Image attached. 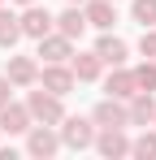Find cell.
Returning <instances> with one entry per match:
<instances>
[{
	"instance_id": "cell-8",
	"label": "cell",
	"mask_w": 156,
	"mask_h": 160,
	"mask_svg": "<svg viewBox=\"0 0 156 160\" xmlns=\"http://www.w3.org/2000/svg\"><path fill=\"white\" fill-rule=\"evenodd\" d=\"M30 126H35V117H30L26 100H22V104H18V100H9V104L0 108V134H9V138H18V134H22V138H26Z\"/></svg>"
},
{
	"instance_id": "cell-13",
	"label": "cell",
	"mask_w": 156,
	"mask_h": 160,
	"mask_svg": "<svg viewBox=\"0 0 156 160\" xmlns=\"http://www.w3.org/2000/svg\"><path fill=\"white\" fill-rule=\"evenodd\" d=\"M91 121H96V126H126V130H130V112H126V100H113V95H104L100 104L91 108Z\"/></svg>"
},
{
	"instance_id": "cell-23",
	"label": "cell",
	"mask_w": 156,
	"mask_h": 160,
	"mask_svg": "<svg viewBox=\"0 0 156 160\" xmlns=\"http://www.w3.org/2000/svg\"><path fill=\"white\" fill-rule=\"evenodd\" d=\"M9 4H18V9H26V4H35V0H9Z\"/></svg>"
},
{
	"instance_id": "cell-26",
	"label": "cell",
	"mask_w": 156,
	"mask_h": 160,
	"mask_svg": "<svg viewBox=\"0 0 156 160\" xmlns=\"http://www.w3.org/2000/svg\"><path fill=\"white\" fill-rule=\"evenodd\" d=\"M152 126H156V121H152Z\"/></svg>"
},
{
	"instance_id": "cell-3",
	"label": "cell",
	"mask_w": 156,
	"mask_h": 160,
	"mask_svg": "<svg viewBox=\"0 0 156 160\" xmlns=\"http://www.w3.org/2000/svg\"><path fill=\"white\" fill-rule=\"evenodd\" d=\"M56 152H65L61 130H56V126H44V121H35V126L26 130V156H35V160H52Z\"/></svg>"
},
{
	"instance_id": "cell-25",
	"label": "cell",
	"mask_w": 156,
	"mask_h": 160,
	"mask_svg": "<svg viewBox=\"0 0 156 160\" xmlns=\"http://www.w3.org/2000/svg\"><path fill=\"white\" fill-rule=\"evenodd\" d=\"M0 4H9V0H0Z\"/></svg>"
},
{
	"instance_id": "cell-20",
	"label": "cell",
	"mask_w": 156,
	"mask_h": 160,
	"mask_svg": "<svg viewBox=\"0 0 156 160\" xmlns=\"http://www.w3.org/2000/svg\"><path fill=\"white\" fill-rule=\"evenodd\" d=\"M134 87H139V91H156V61L143 56V61L134 65Z\"/></svg>"
},
{
	"instance_id": "cell-15",
	"label": "cell",
	"mask_w": 156,
	"mask_h": 160,
	"mask_svg": "<svg viewBox=\"0 0 156 160\" xmlns=\"http://www.w3.org/2000/svg\"><path fill=\"white\" fill-rule=\"evenodd\" d=\"M82 13H87V26L91 30H113L117 26V0H87Z\"/></svg>"
},
{
	"instance_id": "cell-10",
	"label": "cell",
	"mask_w": 156,
	"mask_h": 160,
	"mask_svg": "<svg viewBox=\"0 0 156 160\" xmlns=\"http://www.w3.org/2000/svg\"><path fill=\"white\" fill-rule=\"evenodd\" d=\"M100 82H104V95H113V100H130V95L139 91V87H134V69H130V65H113Z\"/></svg>"
},
{
	"instance_id": "cell-2",
	"label": "cell",
	"mask_w": 156,
	"mask_h": 160,
	"mask_svg": "<svg viewBox=\"0 0 156 160\" xmlns=\"http://www.w3.org/2000/svg\"><path fill=\"white\" fill-rule=\"evenodd\" d=\"M56 130H61L65 152H91V147H96V130H100V126H96L91 117H70V112H65V121H61Z\"/></svg>"
},
{
	"instance_id": "cell-1",
	"label": "cell",
	"mask_w": 156,
	"mask_h": 160,
	"mask_svg": "<svg viewBox=\"0 0 156 160\" xmlns=\"http://www.w3.org/2000/svg\"><path fill=\"white\" fill-rule=\"evenodd\" d=\"M26 108H30V117L44 121V126H61V121H65V95H52L39 82L26 87Z\"/></svg>"
},
{
	"instance_id": "cell-24",
	"label": "cell",
	"mask_w": 156,
	"mask_h": 160,
	"mask_svg": "<svg viewBox=\"0 0 156 160\" xmlns=\"http://www.w3.org/2000/svg\"><path fill=\"white\" fill-rule=\"evenodd\" d=\"M65 4H87V0H65Z\"/></svg>"
},
{
	"instance_id": "cell-5",
	"label": "cell",
	"mask_w": 156,
	"mask_h": 160,
	"mask_svg": "<svg viewBox=\"0 0 156 160\" xmlns=\"http://www.w3.org/2000/svg\"><path fill=\"white\" fill-rule=\"evenodd\" d=\"M39 87L52 91V95H70L78 87L74 69H70V61H52V65H39Z\"/></svg>"
},
{
	"instance_id": "cell-21",
	"label": "cell",
	"mask_w": 156,
	"mask_h": 160,
	"mask_svg": "<svg viewBox=\"0 0 156 160\" xmlns=\"http://www.w3.org/2000/svg\"><path fill=\"white\" fill-rule=\"evenodd\" d=\"M139 56L156 61V26H143V35H139Z\"/></svg>"
},
{
	"instance_id": "cell-7",
	"label": "cell",
	"mask_w": 156,
	"mask_h": 160,
	"mask_svg": "<svg viewBox=\"0 0 156 160\" xmlns=\"http://www.w3.org/2000/svg\"><path fill=\"white\" fill-rule=\"evenodd\" d=\"M4 78L13 82L18 91L35 87V82H39V56H13V52H9V61H4Z\"/></svg>"
},
{
	"instance_id": "cell-14",
	"label": "cell",
	"mask_w": 156,
	"mask_h": 160,
	"mask_svg": "<svg viewBox=\"0 0 156 160\" xmlns=\"http://www.w3.org/2000/svg\"><path fill=\"white\" fill-rule=\"evenodd\" d=\"M70 69H74V78H78V82H100L108 65H104L100 52L91 48V52H74V56H70Z\"/></svg>"
},
{
	"instance_id": "cell-6",
	"label": "cell",
	"mask_w": 156,
	"mask_h": 160,
	"mask_svg": "<svg viewBox=\"0 0 156 160\" xmlns=\"http://www.w3.org/2000/svg\"><path fill=\"white\" fill-rule=\"evenodd\" d=\"M18 18H22V39H44L48 30H56V13H48L39 0H35V4H26Z\"/></svg>"
},
{
	"instance_id": "cell-22",
	"label": "cell",
	"mask_w": 156,
	"mask_h": 160,
	"mask_svg": "<svg viewBox=\"0 0 156 160\" xmlns=\"http://www.w3.org/2000/svg\"><path fill=\"white\" fill-rule=\"evenodd\" d=\"M13 91H18V87H13V82L4 78V74H0V108L9 104V100H13Z\"/></svg>"
},
{
	"instance_id": "cell-18",
	"label": "cell",
	"mask_w": 156,
	"mask_h": 160,
	"mask_svg": "<svg viewBox=\"0 0 156 160\" xmlns=\"http://www.w3.org/2000/svg\"><path fill=\"white\" fill-rule=\"evenodd\" d=\"M130 156H139V160H156V126H143V130L130 138Z\"/></svg>"
},
{
	"instance_id": "cell-17",
	"label": "cell",
	"mask_w": 156,
	"mask_h": 160,
	"mask_svg": "<svg viewBox=\"0 0 156 160\" xmlns=\"http://www.w3.org/2000/svg\"><path fill=\"white\" fill-rule=\"evenodd\" d=\"M18 39H22V18H18L9 4H0V48H4V52H13V48H18Z\"/></svg>"
},
{
	"instance_id": "cell-11",
	"label": "cell",
	"mask_w": 156,
	"mask_h": 160,
	"mask_svg": "<svg viewBox=\"0 0 156 160\" xmlns=\"http://www.w3.org/2000/svg\"><path fill=\"white\" fill-rule=\"evenodd\" d=\"M96 52H100V61L113 69V65H126V61H130V43L122 39V35H113V30H100V39H96Z\"/></svg>"
},
{
	"instance_id": "cell-9",
	"label": "cell",
	"mask_w": 156,
	"mask_h": 160,
	"mask_svg": "<svg viewBox=\"0 0 156 160\" xmlns=\"http://www.w3.org/2000/svg\"><path fill=\"white\" fill-rule=\"evenodd\" d=\"M35 56H39L44 65H52V61H70V56H74V39H65L61 30H48L44 39H35Z\"/></svg>"
},
{
	"instance_id": "cell-19",
	"label": "cell",
	"mask_w": 156,
	"mask_h": 160,
	"mask_svg": "<svg viewBox=\"0 0 156 160\" xmlns=\"http://www.w3.org/2000/svg\"><path fill=\"white\" fill-rule=\"evenodd\" d=\"M130 22L156 26V0H130Z\"/></svg>"
},
{
	"instance_id": "cell-16",
	"label": "cell",
	"mask_w": 156,
	"mask_h": 160,
	"mask_svg": "<svg viewBox=\"0 0 156 160\" xmlns=\"http://www.w3.org/2000/svg\"><path fill=\"white\" fill-rule=\"evenodd\" d=\"M56 30H61V35H65V39H82V35H87V13H82V4H65V9H61V13H56Z\"/></svg>"
},
{
	"instance_id": "cell-12",
	"label": "cell",
	"mask_w": 156,
	"mask_h": 160,
	"mask_svg": "<svg viewBox=\"0 0 156 160\" xmlns=\"http://www.w3.org/2000/svg\"><path fill=\"white\" fill-rule=\"evenodd\" d=\"M126 112H130V126H152L156 121V91H134L126 100Z\"/></svg>"
},
{
	"instance_id": "cell-4",
	"label": "cell",
	"mask_w": 156,
	"mask_h": 160,
	"mask_svg": "<svg viewBox=\"0 0 156 160\" xmlns=\"http://www.w3.org/2000/svg\"><path fill=\"white\" fill-rule=\"evenodd\" d=\"M96 152H100L104 160H126L130 156L126 126H100V130H96Z\"/></svg>"
}]
</instances>
